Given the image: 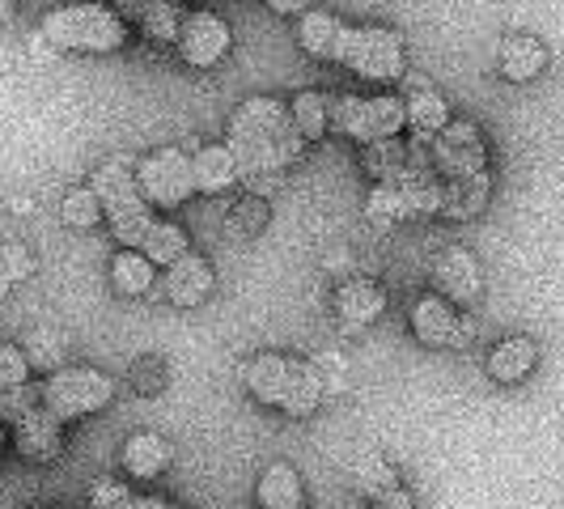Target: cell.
I'll use <instances>...</instances> for the list:
<instances>
[{
    "label": "cell",
    "instance_id": "cell-20",
    "mask_svg": "<svg viewBox=\"0 0 564 509\" xmlns=\"http://www.w3.org/2000/svg\"><path fill=\"white\" fill-rule=\"evenodd\" d=\"M344 30H348V22H339L336 13H327V9H306L302 22H297V39H302V47H306L314 59L339 64Z\"/></svg>",
    "mask_w": 564,
    "mask_h": 509
},
{
    "label": "cell",
    "instance_id": "cell-43",
    "mask_svg": "<svg viewBox=\"0 0 564 509\" xmlns=\"http://www.w3.org/2000/svg\"><path fill=\"white\" fill-rule=\"evenodd\" d=\"M13 4H18V0H0V22H4L9 13H13Z\"/></svg>",
    "mask_w": 564,
    "mask_h": 509
},
{
    "label": "cell",
    "instance_id": "cell-2",
    "mask_svg": "<svg viewBox=\"0 0 564 509\" xmlns=\"http://www.w3.org/2000/svg\"><path fill=\"white\" fill-rule=\"evenodd\" d=\"M242 387L254 403L276 408L289 421H306L323 403V378L311 361L289 353H254L242 361Z\"/></svg>",
    "mask_w": 564,
    "mask_h": 509
},
{
    "label": "cell",
    "instance_id": "cell-33",
    "mask_svg": "<svg viewBox=\"0 0 564 509\" xmlns=\"http://www.w3.org/2000/svg\"><path fill=\"white\" fill-rule=\"evenodd\" d=\"M59 221L73 229H94L102 217V199L94 196V187H73L68 196L59 199Z\"/></svg>",
    "mask_w": 564,
    "mask_h": 509
},
{
    "label": "cell",
    "instance_id": "cell-12",
    "mask_svg": "<svg viewBox=\"0 0 564 509\" xmlns=\"http://www.w3.org/2000/svg\"><path fill=\"white\" fill-rule=\"evenodd\" d=\"M166 302L170 306H178V311H196L208 302V293L217 289V277H213V263L204 259V254H183L178 263H170L166 268Z\"/></svg>",
    "mask_w": 564,
    "mask_h": 509
},
{
    "label": "cell",
    "instance_id": "cell-17",
    "mask_svg": "<svg viewBox=\"0 0 564 509\" xmlns=\"http://www.w3.org/2000/svg\"><path fill=\"white\" fill-rule=\"evenodd\" d=\"M119 463H123V472H128L132 480L149 484L170 472L174 446H170L162 433H132V437L123 442V451H119Z\"/></svg>",
    "mask_w": 564,
    "mask_h": 509
},
{
    "label": "cell",
    "instance_id": "cell-44",
    "mask_svg": "<svg viewBox=\"0 0 564 509\" xmlns=\"http://www.w3.org/2000/svg\"><path fill=\"white\" fill-rule=\"evenodd\" d=\"M4 442H9V433H4V421H0V446H4Z\"/></svg>",
    "mask_w": 564,
    "mask_h": 509
},
{
    "label": "cell",
    "instance_id": "cell-34",
    "mask_svg": "<svg viewBox=\"0 0 564 509\" xmlns=\"http://www.w3.org/2000/svg\"><path fill=\"white\" fill-rule=\"evenodd\" d=\"M34 277V254L26 242H0V297Z\"/></svg>",
    "mask_w": 564,
    "mask_h": 509
},
{
    "label": "cell",
    "instance_id": "cell-3",
    "mask_svg": "<svg viewBox=\"0 0 564 509\" xmlns=\"http://www.w3.org/2000/svg\"><path fill=\"white\" fill-rule=\"evenodd\" d=\"M43 43L56 52H85V56H111L128 43V22L111 4L82 0V4H59L43 18Z\"/></svg>",
    "mask_w": 564,
    "mask_h": 509
},
{
    "label": "cell",
    "instance_id": "cell-26",
    "mask_svg": "<svg viewBox=\"0 0 564 509\" xmlns=\"http://www.w3.org/2000/svg\"><path fill=\"white\" fill-rule=\"evenodd\" d=\"M366 217L378 229H391L403 217H416V199L408 187H391V183H378L366 199Z\"/></svg>",
    "mask_w": 564,
    "mask_h": 509
},
{
    "label": "cell",
    "instance_id": "cell-36",
    "mask_svg": "<svg viewBox=\"0 0 564 509\" xmlns=\"http://www.w3.org/2000/svg\"><path fill=\"white\" fill-rule=\"evenodd\" d=\"M89 509H141V492H132L128 480H94L89 488Z\"/></svg>",
    "mask_w": 564,
    "mask_h": 509
},
{
    "label": "cell",
    "instance_id": "cell-27",
    "mask_svg": "<svg viewBox=\"0 0 564 509\" xmlns=\"http://www.w3.org/2000/svg\"><path fill=\"white\" fill-rule=\"evenodd\" d=\"M361 166H366L369 178H378V183H395L399 174H403L408 166H416V162H412V153H408V141L391 137V141L366 144V153H361Z\"/></svg>",
    "mask_w": 564,
    "mask_h": 509
},
{
    "label": "cell",
    "instance_id": "cell-45",
    "mask_svg": "<svg viewBox=\"0 0 564 509\" xmlns=\"http://www.w3.org/2000/svg\"><path fill=\"white\" fill-rule=\"evenodd\" d=\"M302 509H306V506H302Z\"/></svg>",
    "mask_w": 564,
    "mask_h": 509
},
{
    "label": "cell",
    "instance_id": "cell-6",
    "mask_svg": "<svg viewBox=\"0 0 564 509\" xmlns=\"http://www.w3.org/2000/svg\"><path fill=\"white\" fill-rule=\"evenodd\" d=\"M115 378L102 369H59L43 382V408L56 416V421H77V416H94L102 412L115 399Z\"/></svg>",
    "mask_w": 564,
    "mask_h": 509
},
{
    "label": "cell",
    "instance_id": "cell-39",
    "mask_svg": "<svg viewBox=\"0 0 564 509\" xmlns=\"http://www.w3.org/2000/svg\"><path fill=\"white\" fill-rule=\"evenodd\" d=\"M369 509H416V497H412V492L399 484V488H391L387 497H378V501H373Z\"/></svg>",
    "mask_w": 564,
    "mask_h": 509
},
{
    "label": "cell",
    "instance_id": "cell-4",
    "mask_svg": "<svg viewBox=\"0 0 564 509\" xmlns=\"http://www.w3.org/2000/svg\"><path fill=\"white\" fill-rule=\"evenodd\" d=\"M327 111H332V128L339 137L357 141L361 149L373 141H391L408 128V102L399 94H369V98L339 94L327 102Z\"/></svg>",
    "mask_w": 564,
    "mask_h": 509
},
{
    "label": "cell",
    "instance_id": "cell-25",
    "mask_svg": "<svg viewBox=\"0 0 564 509\" xmlns=\"http://www.w3.org/2000/svg\"><path fill=\"white\" fill-rule=\"evenodd\" d=\"M22 353H26L30 369H39V373H59V369H68V336L56 332V327H34L22 344Z\"/></svg>",
    "mask_w": 564,
    "mask_h": 509
},
{
    "label": "cell",
    "instance_id": "cell-32",
    "mask_svg": "<svg viewBox=\"0 0 564 509\" xmlns=\"http://www.w3.org/2000/svg\"><path fill=\"white\" fill-rule=\"evenodd\" d=\"M289 111H293V123H297L302 141H323L332 132V111H327V98L323 94H297L289 102Z\"/></svg>",
    "mask_w": 564,
    "mask_h": 509
},
{
    "label": "cell",
    "instance_id": "cell-29",
    "mask_svg": "<svg viewBox=\"0 0 564 509\" xmlns=\"http://www.w3.org/2000/svg\"><path fill=\"white\" fill-rule=\"evenodd\" d=\"M153 277H158V268H153L141 251L115 254L111 284H115V293H119V297H144V293L153 289Z\"/></svg>",
    "mask_w": 564,
    "mask_h": 509
},
{
    "label": "cell",
    "instance_id": "cell-42",
    "mask_svg": "<svg viewBox=\"0 0 564 509\" xmlns=\"http://www.w3.org/2000/svg\"><path fill=\"white\" fill-rule=\"evenodd\" d=\"M336 268H348V251H336L327 259V272H336Z\"/></svg>",
    "mask_w": 564,
    "mask_h": 509
},
{
    "label": "cell",
    "instance_id": "cell-37",
    "mask_svg": "<svg viewBox=\"0 0 564 509\" xmlns=\"http://www.w3.org/2000/svg\"><path fill=\"white\" fill-rule=\"evenodd\" d=\"M30 373H34V369H30L22 344L0 339V391H9V387H26Z\"/></svg>",
    "mask_w": 564,
    "mask_h": 509
},
{
    "label": "cell",
    "instance_id": "cell-40",
    "mask_svg": "<svg viewBox=\"0 0 564 509\" xmlns=\"http://www.w3.org/2000/svg\"><path fill=\"white\" fill-rule=\"evenodd\" d=\"M276 13H302L306 9V0H268Z\"/></svg>",
    "mask_w": 564,
    "mask_h": 509
},
{
    "label": "cell",
    "instance_id": "cell-31",
    "mask_svg": "<svg viewBox=\"0 0 564 509\" xmlns=\"http://www.w3.org/2000/svg\"><path fill=\"white\" fill-rule=\"evenodd\" d=\"M268 221H272V213H268V199H259V196L234 199V208L226 213V238H234V242L259 238V234L268 229Z\"/></svg>",
    "mask_w": 564,
    "mask_h": 509
},
{
    "label": "cell",
    "instance_id": "cell-13",
    "mask_svg": "<svg viewBox=\"0 0 564 509\" xmlns=\"http://www.w3.org/2000/svg\"><path fill=\"white\" fill-rule=\"evenodd\" d=\"M119 9V18H132L137 30H141L149 43H158V47H170L174 39H178V26H183V18H187V9L178 4V0H115Z\"/></svg>",
    "mask_w": 564,
    "mask_h": 509
},
{
    "label": "cell",
    "instance_id": "cell-16",
    "mask_svg": "<svg viewBox=\"0 0 564 509\" xmlns=\"http://www.w3.org/2000/svg\"><path fill=\"white\" fill-rule=\"evenodd\" d=\"M382 311H387V289L378 281L357 277V281H344L336 289V318L348 332H361L369 323H378Z\"/></svg>",
    "mask_w": 564,
    "mask_h": 509
},
{
    "label": "cell",
    "instance_id": "cell-23",
    "mask_svg": "<svg viewBox=\"0 0 564 509\" xmlns=\"http://www.w3.org/2000/svg\"><path fill=\"white\" fill-rule=\"evenodd\" d=\"M254 497L263 509H302L306 484L289 463H272V467H263V476L254 484Z\"/></svg>",
    "mask_w": 564,
    "mask_h": 509
},
{
    "label": "cell",
    "instance_id": "cell-21",
    "mask_svg": "<svg viewBox=\"0 0 564 509\" xmlns=\"http://www.w3.org/2000/svg\"><path fill=\"white\" fill-rule=\"evenodd\" d=\"M137 162L141 158H132V153H111L107 162H98V170L89 174V187H94V196L102 199V208L141 192L137 187Z\"/></svg>",
    "mask_w": 564,
    "mask_h": 509
},
{
    "label": "cell",
    "instance_id": "cell-15",
    "mask_svg": "<svg viewBox=\"0 0 564 509\" xmlns=\"http://www.w3.org/2000/svg\"><path fill=\"white\" fill-rule=\"evenodd\" d=\"M539 366V344L531 336H506L497 339L492 348H488V357H484V369H488V378L492 382H501V387H518V382H527Z\"/></svg>",
    "mask_w": 564,
    "mask_h": 509
},
{
    "label": "cell",
    "instance_id": "cell-8",
    "mask_svg": "<svg viewBox=\"0 0 564 509\" xmlns=\"http://www.w3.org/2000/svg\"><path fill=\"white\" fill-rule=\"evenodd\" d=\"M433 170L451 178H471L488 170V144L471 119H451L442 137H433Z\"/></svg>",
    "mask_w": 564,
    "mask_h": 509
},
{
    "label": "cell",
    "instance_id": "cell-30",
    "mask_svg": "<svg viewBox=\"0 0 564 509\" xmlns=\"http://www.w3.org/2000/svg\"><path fill=\"white\" fill-rule=\"evenodd\" d=\"M141 254L153 263V268H170L187 254V234L174 226V221H153V229L144 234Z\"/></svg>",
    "mask_w": 564,
    "mask_h": 509
},
{
    "label": "cell",
    "instance_id": "cell-28",
    "mask_svg": "<svg viewBox=\"0 0 564 509\" xmlns=\"http://www.w3.org/2000/svg\"><path fill=\"white\" fill-rule=\"evenodd\" d=\"M391 488H399V472L382 458V454H366V458H357V467H352V492L361 497V501H378V497H387Z\"/></svg>",
    "mask_w": 564,
    "mask_h": 509
},
{
    "label": "cell",
    "instance_id": "cell-1",
    "mask_svg": "<svg viewBox=\"0 0 564 509\" xmlns=\"http://www.w3.org/2000/svg\"><path fill=\"white\" fill-rule=\"evenodd\" d=\"M302 132L293 123V111L281 98L254 94L247 102H238L229 115L226 149L234 153L238 183L247 187V196L272 199L284 187V174L302 162Z\"/></svg>",
    "mask_w": 564,
    "mask_h": 509
},
{
    "label": "cell",
    "instance_id": "cell-11",
    "mask_svg": "<svg viewBox=\"0 0 564 509\" xmlns=\"http://www.w3.org/2000/svg\"><path fill=\"white\" fill-rule=\"evenodd\" d=\"M433 289H437V297H446L451 306L471 311L484 297L480 259L467 251V247H446V251L433 259Z\"/></svg>",
    "mask_w": 564,
    "mask_h": 509
},
{
    "label": "cell",
    "instance_id": "cell-35",
    "mask_svg": "<svg viewBox=\"0 0 564 509\" xmlns=\"http://www.w3.org/2000/svg\"><path fill=\"white\" fill-rule=\"evenodd\" d=\"M43 408V387H9V391H0V421L4 424H22L30 412H39Z\"/></svg>",
    "mask_w": 564,
    "mask_h": 509
},
{
    "label": "cell",
    "instance_id": "cell-19",
    "mask_svg": "<svg viewBox=\"0 0 564 509\" xmlns=\"http://www.w3.org/2000/svg\"><path fill=\"white\" fill-rule=\"evenodd\" d=\"M399 98L408 102V132H412V137L433 141V137H442V132H446V123H451V107H446V98L433 89V82L421 85V89H403Z\"/></svg>",
    "mask_w": 564,
    "mask_h": 509
},
{
    "label": "cell",
    "instance_id": "cell-9",
    "mask_svg": "<svg viewBox=\"0 0 564 509\" xmlns=\"http://www.w3.org/2000/svg\"><path fill=\"white\" fill-rule=\"evenodd\" d=\"M412 336L421 339L424 348H467L476 339V327L446 297L424 293L421 302L412 306Z\"/></svg>",
    "mask_w": 564,
    "mask_h": 509
},
{
    "label": "cell",
    "instance_id": "cell-7",
    "mask_svg": "<svg viewBox=\"0 0 564 509\" xmlns=\"http://www.w3.org/2000/svg\"><path fill=\"white\" fill-rule=\"evenodd\" d=\"M137 187L149 208H178L196 196V166L183 149H153L137 162Z\"/></svg>",
    "mask_w": 564,
    "mask_h": 509
},
{
    "label": "cell",
    "instance_id": "cell-10",
    "mask_svg": "<svg viewBox=\"0 0 564 509\" xmlns=\"http://www.w3.org/2000/svg\"><path fill=\"white\" fill-rule=\"evenodd\" d=\"M229 47H234V34L229 26L217 18V13H187L183 18V26H178V39H174V52L183 56V64H192V68H213V64H221L229 56Z\"/></svg>",
    "mask_w": 564,
    "mask_h": 509
},
{
    "label": "cell",
    "instance_id": "cell-24",
    "mask_svg": "<svg viewBox=\"0 0 564 509\" xmlns=\"http://www.w3.org/2000/svg\"><path fill=\"white\" fill-rule=\"evenodd\" d=\"M192 166H196V192L204 196H221L238 183V166H234V153L226 144H204L192 158Z\"/></svg>",
    "mask_w": 564,
    "mask_h": 509
},
{
    "label": "cell",
    "instance_id": "cell-22",
    "mask_svg": "<svg viewBox=\"0 0 564 509\" xmlns=\"http://www.w3.org/2000/svg\"><path fill=\"white\" fill-rule=\"evenodd\" d=\"M488 196H492V174H471V178H451L446 183V196H442V217L451 221H471L488 208Z\"/></svg>",
    "mask_w": 564,
    "mask_h": 509
},
{
    "label": "cell",
    "instance_id": "cell-18",
    "mask_svg": "<svg viewBox=\"0 0 564 509\" xmlns=\"http://www.w3.org/2000/svg\"><path fill=\"white\" fill-rule=\"evenodd\" d=\"M547 59H552V52L539 43L535 34H509L501 43V52H497V68H501L506 82L527 85L547 68Z\"/></svg>",
    "mask_w": 564,
    "mask_h": 509
},
{
    "label": "cell",
    "instance_id": "cell-5",
    "mask_svg": "<svg viewBox=\"0 0 564 509\" xmlns=\"http://www.w3.org/2000/svg\"><path fill=\"white\" fill-rule=\"evenodd\" d=\"M339 64L361 82H399L408 73L403 34L391 26H348L339 43Z\"/></svg>",
    "mask_w": 564,
    "mask_h": 509
},
{
    "label": "cell",
    "instance_id": "cell-14",
    "mask_svg": "<svg viewBox=\"0 0 564 509\" xmlns=\"http://www.w3.org/2000/svg\"><path fill=\"white\" fill-rule=\"evenodd\" d=\"M13 451L26 463H56L64 454V421H56L47 408L30 412L22 424H13Z\"/></svg>",
    "mask_w": 564,
    "mask_h": 509
},
{
    "label": "cell",
    "instance_id": "cell-41",
    "mask_svg": "<svg viewBox=\"0 0 564 509\" xmlns=\"http://www.w3.org/2000/svg\"><path fill=\"white\" fill-rule=\"evenodd\" d=\"M141 509H178V506H170L166 497H141Z\"/></svg>",
    "mask_w": 564,
    "mask_h": 509
},
{
    "label": "cell",
    "instance_id": "cell-38",
    "mask_svg": "<svg viewBox=\"0 0 564 509\" xmlns=\"http://www.w3.org/2000/svg\"><path fill=\"white\" fill-rule=\"evenodd\" d=\"M128 378H132V387L141 396H158V391H166V361L162 357H141L137 366L128 369Z\"/></svg>",
    "mask_w": 564,
    "mask_h": 509
}]
</instances>
